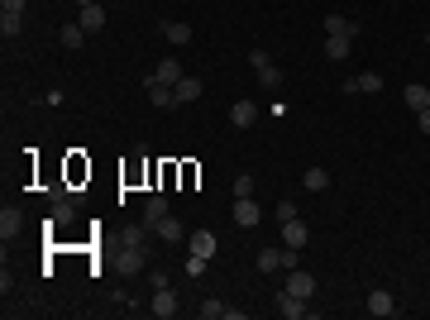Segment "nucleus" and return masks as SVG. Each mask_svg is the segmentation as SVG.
Wrapping results in <instances>:
<instances>
[{"label":"nucleus","mask_w":430,"mask_h":320,"mask_svg":"<svg viewBox=\"0 0 430 320\" xmlns=\"http://www.w3.org/2000/svg\"><path fill=\"white\" fill-rule=\"evenodd\" d=\"M258 267L263 272H292V267H301V249H258Z\"/></svg>","instance_id":"obj_1"},{"label":"nucleus","mask_w":430,"mask_h":320,"mask_svg":"<svg viewBox=\"0 0 430 320\" xmlns=\"http://www.w3.org/2000/svg\"><path fill=\"white\" fill-rule=\"evenodd\" d=\"M258 220H263V206H258L254 196H235V225H240V230H254Z\"/></svg>","instance_id":"obj_2"},{"label":"nucleus","mask_w":430,"mask_h":320,"mask_svg":"<svg viewBox=\"0 0 430 320\" xmlns=\"http://www.w3.org/2000/svg\"><path fill=\"white\" fill-rule=\"evenodd\" d=\"M249 67L258 72V81H263V86H277V81H282V72H277V62H272V57L263 53V48H254V53H249Z\"/></svg>","instance_id":"obj_3"},{"label":"nucleus","mask_w":430,"mask_h":320,"mask_svg":"<svg viewBox=\"0 0 430 320\" xmlns=\"http://www.w3.org/2000/svg\"><path fill=\"white\" fill-rule=\"evenodd\" d=\"M277 311H282V316H287V320H301V316H311V306H306V296L287 292V287L277 292Z\"/></svg>","instance_id":"obj_4"},{"label":"nucleus","mask_w":430,"mask_h":320,"mask_svg":"<svg viewBox=\"0 0 430 320\" xmlns=\"http://www.w3.org/2000/svg\"><path fill=\"white\" fill-rule=\"evenodd\" d=\"M77 25L86 29V34H101V29H106V5H101V0H91V5H81Z\"/></svg>","instance_id":"obj_5"},{"label":"nucleus","mask_w":430,"mask_h":320,"mask_svg":"<svg viewBox=\"0 0 430 320\" xmlns=\"http://www.w3.org/2000/svg\"><path fill=\"white\" fill-rule=\"evenodd\" d=\"M187 249H191V253H201V258L211 263V258H215V249H220V239H215L211 230H191V235H187Z\"/></svg>","instance_id":"obj_6"},{"label":"nucleus","mask_w":430,"mask_h":320,"mask_svg":"<svg viewBox=\"0 0 430 320\" xmlns=\"http://www.w3.org/2000/svg\"><path fill=\"white\" fill-rule=\"evenodd\" d=\"M148 311H153L158 320H172V316H177V292H172V287H158L153 301H148Z\"/></svg>","instance_id":"obj_7"},{"label":"nucleus","mask_w":430,"mask_h":320,"mask_svg":"<svg viewBox=\"0 0 430 320\" xmlns=\"http://www.w3.org/2000/svg\"><path fill=\"white\" fill-rule=\"evenodd\" d=\"M306 239H311V225H306L301 215L282 225V244H287V249H306Z\"/></svg>","instance_id":"obj_8"},{"label":"nucleus","mask_w":430,"mask_h":320,"mask_svg":"<svg viewBox=\"0 0 430 320\" xmlns=\"http://www.w3.org/2000/svg\"><path fill=\"white\" fill-rule=\"evenodd\" d=\"M287 292H296V296L311 301V296H316V277H311L306 267H292V272H287Z\"/></svg>","instance_id":"obj_9"},{"label":"nucleus","mask_w":430,"mask_h":320,"mask_svg":"<svg viewBox=\"0 0 430 320\" xmlns=\"http://www.w3.org/2000/svg\"><path fill=\"white\" fill-rule=\"evenodd\" d=\"M325 34H330V39H354V34H359V20H349V15H325Z\"/></svg>","instance_id":"obj_10"},{"label":"nucleus","mask_w":430,"mask_h":320,"mask_svg":"<svg viewBox=\"0 0 430 320\" xmlns=\"http://www.w3.org/2000/svg\"><path fill=\"white\" fill-rule=\"evenodd\" d=\"M120 267H125V277H134V272H148V244H139V249H125Z\"/></svg>","instance_id":"obj_11"},{"label":"nucleus","mask_w":430,"mask_h":320,"mask_svg":"<svg viewBox=\"0 0 430 320\" xmlns=\"http://www.w3.org/2000/svg\"><path fill=\"white\" fill-rule=\"evenodd\" d=\"M368 316H377V320H387V316H397V301H392V292H368Z\"/></svg>","instance_id":"obj_12"},{"label":"nucleus","mask_w":430,"mask_h":320,"mask_svg":"<svg viewBox=\"0 0 430 320\" xmlns=\"http://www.w3.org/2000/svg\"><path fill=\"white\" fill-rule=\"evenodd\" d=\"M148 101H153L158 110H172V106H177L172 86H167V81H158V77H148Z\"/></svg>","instance_id":"obj_13"},{"label":"nucleus","mask_w":430,"mask_h":320,"mask_svg":"<svg viewBox=\"0 0 430 320\" xmlns=\"http://www.w3.org/2000/svg\"><path fill=\"white\" fill-rule=\"evenodd\" d=\"M162 220H167V196H148V201H144V225L158 230Z\"/></svg>","instance_id":"obj_14"},{"label":"nucleus","mask_w":430,"mask_h":320,"mask_svg":"<svg viewBox=\"0 0 430 320\" xmlns=\"http://www.w3.org/2000/svg\"><path fill=\"white\" fill-rule=\"evenodd\" d=\"M153 235H158L162 244H182V239H187V225H182L177 215H167V220H162V225L153 230Z\"/></svg>","instance_id":"obj_15"},{"label":"nucleus","mask_w":430,"mask_h":320,"mask_svg":"<svg viewBox=\"0 0 430 320\" xmlns=\"http://www.w3.org/2000/svg\"><path fill=\"white\" fill-rule=\"evenodd\" d=\"M172 96H177V106H191V101H201V77H182L172 86Z\"/></svg>","instance_id":"obj_16"},{"label":"nucleus","mask_w":430,"mask_h":320,"mask_svg":"<svg viewBox=\"0 0 430 320\" xmlns=\"http://www.w3.org/2000/svg\"><path fill=\"white\" fill-rule=\"evenodd\" d=\"M48 220H53L57 230H62V225H72V220H77V206H72V196H57L53 211H48Z\"/></svg>","instance_id":"obj_17"},{"label":"nucleus","mask_w":430,"mask_h":320,"mask_svg":"<svg viewBox=\"0 0 430 320\" xmlns=\"http://www.w3.org/2000/svg\"><path fill=\"white\" fill-rule=\"evenodd\" d=\"M162 39L182 48V43H191V25H187V20H167V25H162Z\"/></svg>","instance_id":"obj_18"},{"label":"nucleus","mask_w":430,"mask_h":320,"mask_svg":"<svg viewBox=\"0 0 430 320\" xmlns=\"http://www.w3.org/2000/svg\"><path fill=\"white\" fill-rule=\"evenodd\" d=\"M402 101H406L411 110H430V86H421V81H411V86L402 91Z\"/></svg>","instance_id":"obj_19"},{"label":"nucleus","mask_w":430,"mask_h":320,"mask_svg":"<svg viewBox=\"0 0 430 320\" xmlns=\"http://www.w3.org/2000/svg\"><path fill=\"white\" fill-rule=\"evenodd\" d=\"M230 120H235V130H249V125L258 120V106H254V101H235V110H230Z\"/></svg>","instance_id":"obj_20"},{"label":"nucleus","mask_w":430,"mask_h":320,"mask_svg":"<svg viewBox=\"0 0 430 320\" xmlns=\"http://www.w3.org/2000/svg\"><path fill=\"white\" fill-rule=\"evenodd\" d=\"M20 225H25V215L15 211V206H5V211H0V239H15Z\"/></svg>","instance_id":"obj_21"},{"label":"nucleus","mask_w":430,"mask_h":320,"mask_svg":"<svg viewBox=\"0 0 430 320\" xmlns=\"http://www.w3.org/2000/svg\"><path fill=\"white\" fill-rule=\"evenodd\" d=\"M57 43H62V48H81V43H86V29H81L77 20L62 25V29H57Z\"/></svg>","instance_id":"obj_22"},{"label":"nucleus","mask_w":430,"mask_h":320,"mask_svg":"<svg viewBox=\"0 0 430 320\" xmlns=\"http://www.w3.org/2000/svg\"><path fill=\"white\" fill-rule=\"evenodd\" d=\"M153 77H158V81H167V86H177V81L187 77V72H182V62H177V57H162V62H158V72H153Z\"/></svg>","instance_id":"obj_23"},{"label":"nucleus","mask_w":430,"mask_h":320,"mask_svg":"<svg viewBox=\"0 0 430 320\" xmlns=\"http://www.w3.org/2000/svg\"><path fill=\"white\" fill-rule=\"evenodd\" d=\"M20 29H25V15H15V10H0V39H20Z\"/></svg>","instance_id":"obj_24"},{"label":"nucleus","mask_w":430,"mask_h":320,"mask_svg":"<svg viewBox=\"0 0 430 320\" xmlns=\"http://www.w3.org/2000/svg\"><path fill=\"white\" fill-rule=\"evenodd\" d=\"M301 187L306 191H325L330 187V172H325V167H306V172H301Z\"/></svg>","instance_id":"obj_25"},{"label":"nucleus","mask_w":430,"mask_h":320,"mask_svg":"<svg viewBox=\"0 0 430 320\" xmlns=\"http://www.w3.org/2000/svg\"><path fill=\"white\" fill-rule=\"evenodd\" d=\"M349 43L354 39H330V34H325V57H330V62H345V57H349Z\"/></svg>","instance_id":"obj_26"},{"label":"nucleus","mask_w":430,"mask_h":320,"mask_svg":"<svg viewBox=\"0 0 430 320\" xmlns=\"http://www.w3.org/2000/svg\"><path fill=\"white\" fill-rule=\"evenodd\" d=\"M153 239V230L148 225H134V230H125V249H139V244H148Z\"/></svg>","instance_id":"obj_27"},{"label":"nucleus","mask_w":430,"mask_h":320,"mask_svg":"<svg viewBox=\"0 0 430 320\" xmlns=\"http://www.w3.org/2000/svg\"><path fill=\"white\" fill-rule=\"evenodd\" d=\"M359 91H363V96H377V91H382V77H377V72H363V77H359Z\"/></svg>","instance_id":"obj_28"},{"label":"nucleus","mask_w":430,"mask_h":320,"mask_svg":"<svg viewBox=\"0 0 430 320\" xmlns=\"http://www.w3.org/2000/svg\"><path fill=\"white\" fill-rule=\"evenodd\" d=\"M225 311H230L225 301H206V306H201V316H206V320H225Z\"/></svg>","instance_id":"obj_29"},{"label":"nucleus","mask_w":430,"mask_h":320,"mask_svg":"<svg viewBox=\"0 0 430 320\" xmlns=\"http://www.w3.org/2000/svg\"><path fill=\"white\" fill-rule=\"evenodd\" d=\"M277 225H287V220H296V201H277Z\"/></svg>","instance_id":"obj_30"},{"label":"nucleus","mask_w":430,"mask_h":320,"mask_svg":"<svg viewBox=\"0 0 430 320\" xmlns=\"http://www.w3.org/2000/svg\"><path fill=\"white\" fill-rule=\"evenodd\" d=\"M182 272H187V277H201V272H206V258H201V253H191L187 263H182Z\"/></svg>","instance_id":"obj_31"},{"label":"nucleus","mask_w":430,"mask_h":320,"mask_svg":"<svg viewBox=\"0 0 430 320\" xmlns=\"http://www.w3.org/2000/svg\"><path fill=\"white\" fill-rule=\"evenodd\" d=\"M235 196H254V177H249V172L235 177Z\"/></svg>","instance_id":"obj_32"},{"label":"nucleus","mask_w":430,"mask_h":320,"mask_svg":"<svg viewBox=\"0 0 430 320\" xmlns=\"http://www.w3.org/2000/svg\"><path fill=\"white\" fill-rule=\"evenodd\" d=\"M148 287L158 292V287H172V282H167V272H158V267H153V272H148Z\"/></svg>","instance_id":"obj_33"},{"label":"nucleus","mask_w":430,"mask_h":320,"mask_svg":"<svg viewBox=\"0 0 430 320\" xmlns=\"http://www.w3.org/2000/svg\"><path fill=\"white\" fill-rule=\"evenodd\" d=\"M25 5L29 0H0V10H15V15H25Z\"/></svg>","instance_id":"obj_34"},{"label":"nucleus","mask_w":430,"mask_h":320,"mask_svg":"<svg viewBox=\"0 0 430 320\" xmlns=\"http://www.w3.org/2000/svg\"><path fill=\"white\" fill-rule=\"evenodd\" d=\"M416 125H421V134H430V110H416Z\"/></svg>","instance_id":"obj_35"},{"label":"nucleus","mask_w":430,"mask_h":320,"mask_svg":"<svg viewBox=\"0 0 430 320\" xmlns=\"http://www.w3.org/2000/svg\"><path fill=\"white\" fill-rule=\"evenodd\" d=\"M77 5H91V0H77Z\"/></svg>","instance_id":"obj_36"},{"label":"nucleus","mask_w":430,"mask_h":320,"mask_svg":"<svg viewBox=\"0 0 430 320\" xmlns=\"http://www.w3.org/2000/svg\"><path fill=\"white\" fill-rule=\"evenodd\" d=\"M426 48H430V39H426Z\"/></svg>","instance_id":"obj_37"}]
</instances>
